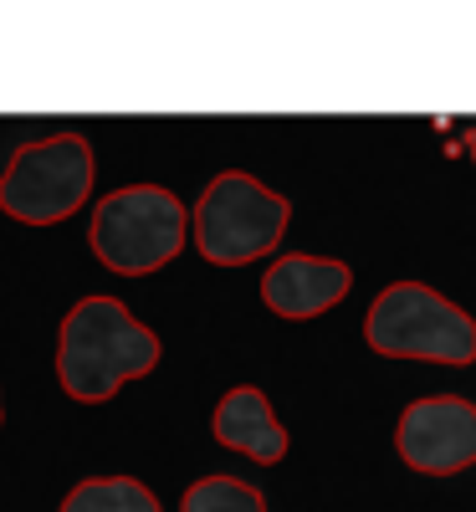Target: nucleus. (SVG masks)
I'll return each mask as SVG.
<instances>
[{
  "mask_svg": "<svg viewBox=\"0 0 476 512\" xmlns=\"http://www.w3.org/2000/svg\"><path fill=\"white\" fill-rule=\"evenodd\" d=\"M159 364V333L144 328L118 297H82L62 318L57 379L82 405L113 400L128 379H144Z\"/></svg>",
  "mask_w": 476,
  "mask_h": 512,
  "instance_id": "obj_1",
  "label": "nucleus"
},
{
  "mask_svg": "<svg viewBox=\"0 0 476 512\" xmlns=\"http://www.w3.org/2000/svg\"><path fill=\"white\" fill-rule=\"evenodd\" d=\"M190 231H195V221L185 216V205H180L175 190H164V185H123V190H113V195H103L93 205L88 246H93V256L108 272L149 277V272L175 262Z\"/></svg>",
  "mask_w": 476,
  "mask_h": 512,
  "instance_id": "obj_2",
  "label": "nucleus"
},
{
  "mask_svg": "<svg viewBox=\"0 0 476 512\" xmlns=\"http://www.w3.org/2000/svg\"><path fill=\"white\" fill-rule=\"evenodd\" d=\"M364 338L384 359H430L451 369L476 359V318L425 282L384 287L369 303Z\"/></svg>",
  "mask_w": 476,
  "mask_h": 512,
  "instance_id": "obj_3",
  "label": "nucleus"
},
{
  "mask_svg": "<svg viewBox=\"0 0 476 512\" xmlns=\"http://www.w3.org/2000/svg\"><path fill=\"white\" fill-rule=\"evenodd\" d=\"M292 221V205L262 180L226 169L195 200V246L215 267H246L267 256Z\"/></svg>",
  "mask_w": 476,
  "mask_h": 512,
  "instance_id": "obj_4",
  "label": "nucleus"
},
{
  "mask_svg": "<svg viewBox=\"0 0 476 512\" xmlns=\"http://www.w3.org/2000/svg\"><path fill=\"white\" fill-rule=\"evenodd\" d=\"M93 190V144L82 134L31 139L0 169V210L26 226L67 221Z\"/></svg>",
  "mask_w": 476,
  "mask_h": 512,
  "instance_id": "obj_5",
  "label": "nucleus"
},
{
  "mask_svg": "<svg viewBox=\"0 0 476 512\" xmlns=\"http://www.w3.org/2000/svg\"><path fill=\"white\" fill-rule=\"evenodd\" d=\"M395 451L410 472L456 477L476 466V405L461 395H425L395 425Z\"/></svg>",
  "mask_w": 476,
  "mask_h": 512,
  "instance_id": "obj_6",
  "label": "nucleus"
},
{
  "mask_svg": "<svg viewBox=\"0 0 476 512\" xmlns=\"http://www.w3.org/2000/svg\"><path fill=\"white\" fill-rule=\"evenodd\" d=\"M354 287V272L343 262H328V256H277L262 277V303L277 318H318L333 303H343Z\"/></svg>",
  "mask_w": 476,
  "mask_h": 512,
  "instance_id": "obj_7",
  "label": "nucleus"
},
{
  "mask_svg": "<svg viewBox=\"0 0 476 512\" xmlns=\"http://www.w3.org/2000/svg\"><path fill=\"white\" fill-rule=\"evenodd\" d=\"M210 431H215L221 446H231V451H241L251 461H262V466L287 456V431H282V420L272 415V400L256 390V384H236V390L221 395Z\"/></svg>",
  "mask_w": 476,
  "mask_h": 512,
  "instance_id": "obj_8",
  "label": "nucleus"
},
{
  "mask_svg": "<svg viewBox=\"0 0 476 512\" xmlns=\"http://www.w3.org/2000/svg\"><path fill=\"white\" fill-rule=\"evenodd\" d=\"M57 512H159V497L134 477H88L62 497Z\"/></svg>",
  "mask_w": 476,
  "mask_h": 512,
  "instance_id": "obj_9",
  "label": "nucleus"
},
{
  "mask_svg": "<svg viewBox=\"0 0 476 512\" xmlns=\"http://www.w3.org/2000/svg\"><path fill=\"white\" fill-rule=\"evenodd\" d=\"M180 512H267V497L241 477H200L185 492Z\"/></svg>",
  "mask_w": 476,
  "mask_h": 512,
  "instance_id": "obj_10",
  "label": "nucleus"
}]
</instances>
